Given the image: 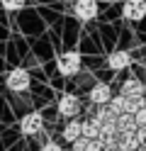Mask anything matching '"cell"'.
I'll return each mask as SVG.
<instances>
[{"label":"cell","mask_w":146,"mask_h":151,"mask_svg":"<svg viewBox=\"0 0 146 151\" xmlns=\"http://www.w3.org/2000/svg\"><path fill=\"white\" fill-rule=\"evenodd\" d=\"M105 107L110 110L114 117H117V115H122V112H124V98L119 95V93H117V95H112L110 100H107V105H105Z\"/></svg>","instance_id":"5bb4252c"},{"label":"cell","mask_w":146,"mask_h":151,"mask_svg":"<svg viewBox=\"0 0 146 151\" xmlns=\"http://www.w3.org/2000/svg\"><path fill=\"white\" fill-rule=\"evenodd\" d=\"M134 134H136V139H139V144H141V141H146V124L136 127V129H134Z\"/></svg>","instance_id":"44dd1931"},{"label":"cell","mask_w":146,"mask_h":151,"mask_svg":"<svg viewBox=\"0 0 146 151\" xmlns=\"http://www.w3.org/2000/svg\"><path fill=\"white\" fill-rule=\"evenodd\" d=\"M0 5H3L5 10H10V12H17V10H22L27 5V0H0Z\"/></svg>","instance_id":"2e32d148"},{"label":"cell","mask_w":146,"mask_h":151,"mask_svg":"<svg viewBox=\"0 0 146 151\" xmlns=\"http://www.w3.org/2000/svg\"><path fill=\"white\" fill-rule=\"evenodd\" d=\"M39 151H63V146L58 144V141H54V139H49V141H44V146L39 149Z\"/></svg>","instance_id":"ac0fdd59"},{"label":"cell","mask_w":146,"mask_h":151,"mask_svg":"<svg viewBox=\"0 0 146 151\" xmlns=\"http://www.w3.org/2000/svg\"><path fill=\"white\" fill-rule=\"evenodd\" d=\"M134 122H136V127L146 124V105H144V107H139V110L134 112Z\"/></svg>","instance_id":"e0dca14e"},{"label":"cell","mask_w":146,"mask_h":151,"mask_svg":"<svg viewBox=\"0 0 146 151\" xmlns=\"http://www.w3.org/2000/svg\"><path fill=\"white\" fill-rule=\"evenodd\" d=\"M32 86V76L27 68H12L5 76V88L10 93H27Z\"/></svg>","instance_id":"3957f363"},{"label":"cell","mask_w":146,"mask_h":151,"mask_svg":"<svg viewBox=\"0 0 146 151\" xmlns=\"http://www.w3.org/2000/svg\"><path fill=\"white\" fill-rule=\"evenodd\" d=\"M56 110L63 119H71V117H78L83 112V100L76 95V93H63L56 102Z\"/></svg>","instance_id":"7a4b0ae2"},{"label":"cell","mask_w":146,"mask_h":151,"mask_svg":"<svg viewBox=\"0 0 146 151\" xmlns=\"http://www.w3.org/2000/svg\"><path fill=\"white\" fill-rule=\"evenodd\" d=\"M132 66V54L124 51V49H114L107 54V68L112 73H119V71H127Z\"/></svg>","instance_id":"ba28073f"},{"label":"cell","mask_w":146,"mask_h":151,"mask_svg":"<svg viewBox=\"0 0 146 151\" xmlns=\"http://www.w3.org/2000/svg\"><path fill=\"white\" fill-rule=\"evenodd\" d=\"M114 127H117V132H134V129H136L134 115H129V112L117 115V117H114Z\"/></svg>","instance_id":"4fadbf2b"},{"label":"cell","mask_w":146,"mask_h":151,"mask_svg":"<svg viewBox=\"0 0 146 151\" xmlns=\"http://www.w3.org/2000/svg\"><path fill=\"white\" fill-rule=\"evenodd\" d=\"M114 95L112 88H110V83H102V81H97L90 86V90H88V102L90 105H107V100H110Z\"/></svg>","instance_id":"5b68a950"},{"label":"cell","mask_w":146,"mask_h":151,"mask_svg":"<svg viewBox=\"0 0 146 151\" xmlns=\"http://www.w3.org/2000/svg\"><path fill=\"white\" fill-rule=\"evenodd\" d=\"M146 93V83L139 78H127L122 86H119V95L122 98H141Z\"/></svg>","instance_id":"9c48e42d"},{"label":"cell","mask_w":146,"mask_h":151,"mask_svg":"<svg viewBox=\"0 0 146 151\" xmlns=\"http://www.w3.org/2000/svg\"><path fill=\"white\" fill-rule=\"evenodd\" d=\"M132 151H136V149H132Z\"/></svg>","instance_id":"cb8c5ba5"},{"label":"cell","mask_w":146,"mask_h":151,"mask_svg":"<svg viewBox=\"0 0 146 151\" xmlns=\"http://www.w3.org/2000/svg\"><path fill=\"white\" fill-rule=\"evenodd\" d=\"M100 134V122L95 117H88V119H81V137L85 139H97Z\"/></svg>","instance_id":"8fae6325"},{"label":"cell","mask_w":146,"mask_h":151,"mask_svg":"<svg viewBox=\"0 0 146 151\" xmlns=\"http://www.w3.org/2000/svg\"><path fill=\"white\" fill-rule=\"evenodd\" d=\"M73 15L81 22H90L97 17V0H73Z\"/></svg>","instance_id":"8992f818"},{"label":"cell","mask_w":146,"mask_h":151,"mask_svg":"<svg viewBox=\"0 0 146 151\" xmlns=\"http://www.w3.org/2000/svg\"><path fill=\"white\" fill-rule=\"evenodd\" d=\"M85 144H88V139L85 137H78L76 141H71V151H85Z\"/></svg>","instance_id":"ffe728a7"},{"label":"cell","mask_w":146,"mask_h":151,"mask_svg":"<svg viewBox=\"0 0 146 151\" xmlns=\"http://www.w3.org/2000/svg\"><path fill=\"white\" fill-rule=\"evenodd\" d=\"M78 137H81V119L78 117H71L63 124V132H61V139L63 141H68V144H71V141H76Z\"/></svg>","instance_id":"30bf717a"},{"label":"cell","mask_w":146,"mask_h":151,"mask_svg":"<svg viewBox=\"0 0 146 151\" xmlns=\"http://www.w3.org/2000/svg\"><path fill=\"white\" fill-rule=\"evenodd\" d=\"M56 68H58V73H61L63 78H73V76H78L81 68H83V56H81V51L68 49V51H63V54H58Z\"/></svg>","instance_id":"6da1fadb"},{"label":"cell","mask_w":146,"mask_h":151,"mask_svg":"<svg viewBox=\"0 0 146 151\" xmlns=\"http://www.w3.org/2000/svg\"><path fill=\"white\" fill-rule=\"evenodd\" d=\"M102 151H119V146H117V144H110V146H102Z\"/></svg>","instance_id":"7402d4cb"},{"label":"cell","mask_w":146,"mask_h":151,"mask_svg":"<svg viewBox=\"0 0 146 151\" xmlns=\"http://www.w3.org/2000/svg\"><path fill=\"white\" fill-rule=\"evenodd\" d=\"M102 141L100 139H88V144H85V151H102Z\"/></svg>","instance_id":"d6986e66"},{"label":"cell","mask_w":146,"mask_h":151,"mask_svg":"<svg viewBox=\"0 0 146 151\" xmlns=\"http://www.w3.org/2000/svg\"><path fill=\"white\" fill-rule=\"evenodd\" d=\"M44 129V117L42 112H27V115H22V119H19V134L22 137H37L39 132Z\"/></svg>","instance_id":"277c9868"},{"label":"cell","mask_w":146,"mask_h":151,"mask_svg":"<svg viewBox=\"0 0 146 151\" xmlns=\"http://www.w3.org/2000/svg\"><path fill=\"white\" fill-rule=\"evenodd\" d=\"M117 146H119V151H132L139 146V139H136L134 132H119L117 134Z\"/></svg>","instance_id":"7c38bea8"},{"label":"cell","mask_w":146,"mask_h":151,"mask_svg":"<svg viewBox=\"0 0 146 151\" xmlns=\"http://www.w3.org/2000/svg\"><path fill=\"white\" fill-rule=\"evenodd\" d=\"M139 107H144V98H124V112L134 115Z\"/></svg>","instance_id":"9a60e30c"},{"label":"cell","mask_w":146,"mask_h":151,"mask_svg":"<svg viewBox=\"0 0 146 151\" xmlns=\"http://www.w3.org/2000/svg\"><path fill=\"white\" fill-rule=\"evenodd\" d=\"M144 49H146V44H144Z\"/></svg>","instance_id":"603a6c76"},{"label":"cell","mask_w":146,"mask_h":151,"mask_svg":"<svg viewBox=\"0 0 146 151\" xmlns=\"http://www.w3.org/2000/svg\"><path fill=\"white\" fill-rule=\"evenodd\" d=\"M122 17L127 22H141L146 17V0H127L122 5Z\"/></svg>","instance_id":"52a82bcc"}]
</instances>
